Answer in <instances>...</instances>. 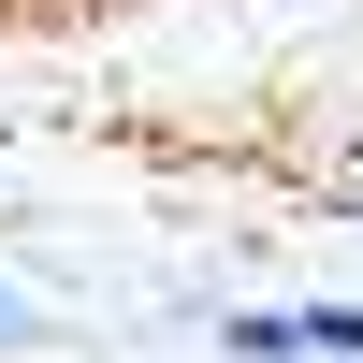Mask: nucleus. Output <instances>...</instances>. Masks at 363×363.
<instances>
[{"label":"nucleus","mask_w":363,"mask_h":363,"mask_svg":"<svg viewBox=\"0 0 363 363\" xmlns=\"http://www.w3.org/2000/svg\"><path fill=\"white\" fill-rule=\"evenodd\" d=\"M218 349H233V363H306V335H291V306H247V320H218Z\"/></svg>","instance_id":"f257e3e1"},{"label":"nucleus","mask_w":363,"mask_h":363,"mask_svg":"<svg viewBox=\"0 0 363 363\" xmlns=\"http://www.w3.org/2000/svg\"><path fill=\"white\" fill-rule=\"evenodd\" d=\"M291 335H306V363H363V306H291Z\"/></svg>","instance_id":"f03ea898"},{"label":"nucleus","mask_w":363,"mask_h":363,"mask_svg":"<svg viewBox=\"0 0 363 363\" xmlns=\"http://www.w3.org/2000/svg\"><path fill=\"white\" fill-rule=\"evenodd\" d=\"M15 335H29V306H15V277H0V349H15Z\"/></svg>","instance_id":"7ed1b4c3"}]
</instances>
